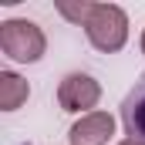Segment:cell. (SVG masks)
<instances>
[{
  "label": "cell",
  "mask_w": 145,
  "mask_h": 145,
  "mask_svg": "<svg viewBox=\"0 0 145 145\" xmlns=\"http://www.w3.org/2000/svg\"><path fill=\"white\" fill-rule=\"evenodd\" d=\"M142 51H145V34H142Z\"/></svg>",
  "instance_id": "cell-9"
},
{
  "label": "cell",
  "mask_w": 145,
  "mask_h": 145,
  "mask_svg": "<svg viewBox=\"0 0 145 145\" xmlns=\"http://www.w3.org/2000/svg\"><path fill=\"white\" fill-rule=\"evenodd\" d=\"M0 51L17 64H34L47 51V37H44V31L34 20L10 17V20L0 24Z\"/></svg>",
  "instance_id": "cell-1"
},
{
  "label": "cell",
  "mask_w": 145,
  "mask_h": 145,
  "mask_svg": "<svg viewBox=\"0 0 145 145\" xmlns=\"http://www.w3.org/2000/svg\"><path fill=\"white\" fill-rule=\"evenodd\" d=\"M121 125H125V135L128 138L145 142V74L135 81V88L121 101Z\"/></svg>",
  "instance_id": "cell-5"
},
{
  "label": "cell",
  "mask_w": 145,
  "mask_h": 145,
  "mask_svg": "<svg viewBox=\"0 0 145 145\" xmlns=\"http://www.w3.org/2000/svg\"><path fill=\"white\" fill-rule=\"evenodd\" d=\"M31 98V84L14 71H0V108L3 111H17L24 101Z\"/></svg>",
  "instance_id": "cell-6"
},
{
  "label": "cell",
  "mask_w": 145,
  "mask_h": 145,
  "mask_svg": "<svg viewBox=\"0 0 145 145\" xmlns=\"http://www.w3.org/2000/svg\"><path fill=\"white\" fill-rule=\"evenodd\" d=\"M118 145H145V142H135V138H125V142H118Z\"/></svg>",
  "instance_id": "cell-8"
},
{
  "label": "cell",
  "mask_w": 145,
  "mask_h": 145,
  "mask_svg": "<svg viewBox=\"0 0 145 145\" xmlns=\"http://www.w3.org/2000/svg\"><path fill=\"white\" fill-rule=\"evenodd\" d=\"M84 34L91 40V47H98L105 54H115L128 40V17L118 3H98L91 20L84 24Z\"/></svg>",
  "instance_id": "cell-2"
},
{
  "label": "cell",
  "mask_w": 145,
  "mask_h": 145,
  "mask_svg": "<svg viewBox=\"0 0 145 145\" xmlns=\"http://www.w3.org/2000/svg\"><path fill=\"white\" fill-rule=\"evenodd\" d=\"M111 135H115V118H111L108 111L81 115L71 125V132H68L71 145H108Z\"/></svg>",
  "instance_id": "cell-4"
},
{
  "label": "cell",
  "mask_w": 145,
  "mask_h": 145,
  "mask_svg": "<svg viewBox=\"0 0 145 145\" xmlns=\"http://www.w3.org/2000/svg\"><path fill=\"white\" fill-rule=\"evenodd\" d=\"M95 7H98V3H91V0H81V3H71V0H57V14H61V17H68L71 24H81V27L91 20Z\"/></svg>",
  "instance_id": "cell-7"
},
{
  "label": "cell",
  "mask_w": 145,
  "mask_h": 145,
  "mask_svg": "<svg viewBox=\"0 0 145 145\" xmlns=\"http://www.w3.org/2000/svg\"><path fill=\"white\" fill-rule=\"evenodd\" d=\"M98 98H101V84L91 78V74L84 71H71L61 78V84H57V105L64 111H88L98 105ZM91 115V111H88Z\"/></svg>",
  "instance_id": "cell-3"
}]
</instances>
